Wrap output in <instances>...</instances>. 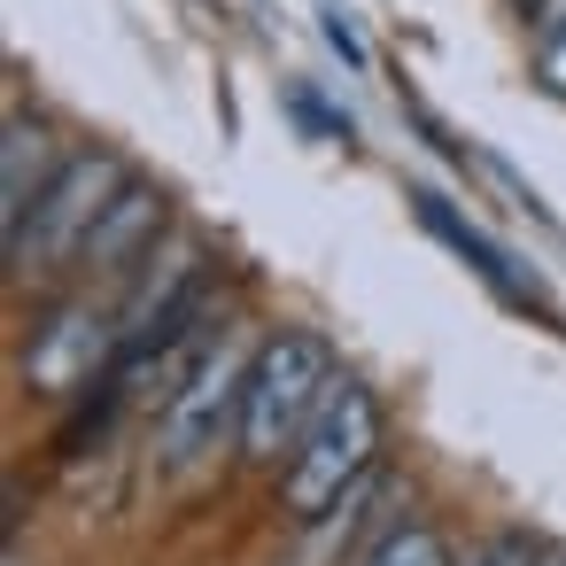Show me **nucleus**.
<instances>
[{"instance_id": "6", "label": "nucleus", "mask_w": 566, "mask_h": 566, "mask_svg": "<svg viewBox=\"0 0 566 566\" xmlns=\"http://www.w3.org/2000/svg\"><path fill=\"white\" fill-rule=\"evenodd\" d=\"M102 365H117V318H102L94 303H63L32 349H24V380L40 396H78V388H102Z\"/></svg>"}, {"instance_id": "9", "label": "nucleus", "mask_w": 566, "mask_h": 566, "mask_svg": "<svg viewBox=\"0 0 566 566\" xmlns=\"http://www.w3.org/2000/svg\"><path fill=\"white\" fill-rule=\"evenodd\" d=\"M411 202H419V226H427V233H442V241H450V249H458V256H465V264L489 280V287H504L512 303H527V295H535V280H520V272H512V256H504V249H496L481 226H465V218H458L442 195H411Z\"/></svg>"}, {"instance_id": "7", "label": "nucleus", "mask_w": 566, "mask_h": 566, "mask_svg": "<svg viewBox=\"0 0 566 566\" xmlns=\"http://www.w3.org/2000/svg\"><path fill=\"white\" fill-rule=\"evenodd\" d=\"M164 226H171V195L148 187V179H125V187L109 195V210L94 218L78 264H86V272H140V264L156 256Z\"/></svg>"}, {"instance_id": "11", "label": "nucleus", "mask_w": 566, "mask_h": 566, "mask_svg": "<svg viewBox=\"0 0 566 566\" xmlns=\"http://www.w3.org/2000/svg\"><path fill=\"white\" fill-rule=\"evenodd\" d=\"M535 558H543V551H535L520 527H496V535H481V543H473L458 566H535Z\"/></svg>"}, {"instance_id": "3", "label": "nucleus", "mask_w": 566, "mask_h": 566, "mask_svg": "<svg viewBox=\"0 0 566 566\" xmlns=\"http://www.w3.org/2000/svg\"><path fill=\"white\" fill-rule=\"evenodd\" d=\"M249 342L241 334H218L195 365H187V380L171 388V403H164V434H156V450H164V473H202L226 442H241V403H249Z\"/></svg>"}, {"instance_id": "1", "label": "nucleus", "mask_w": 566, "mask_h": 566, "mask_svg": "<svg viewBox=\"0 0 566 566\" xmlns=\"http://www.w3.org/2000/svg\"><path fill=\"white\" fill-rule=\"evenodd\" d=\"M373 458H380V403H373V388H365V380L334 373V388H326L318 419L303 427V442H295V458H287L280 512H287L295 527L326 520L349 489H365Z\"/></svg>"}, {"instance_id": "8", "label": "nucleus", "mask_w": 566, "mask_h": 566, "mask_svg": "<svg viewBox=\"0 0 566 566\" xmlns=\"http://www.w3.org/2000/svg\"><path fill=\"white\" fill-rule=\"evenodd\" d=\"M55 171H63V156H55V140H48V125H32V117H9V140H0V226H24L32 218V202L55 187Z\"/></svg>"}, {"instance_id": "13", "label": "nucleus", "mask_w": 566, "mask_h": 566, "mask_svg": "<svg viewBox=\"0 0 566 566\" xmlns=\"http://www.w3.org/2000/svg\"><path fill=\"white\" fill-rule=\"evenodd\" d=\"M535 566H566V543H551V551H543V558H535Z\"/></svg>"}, {"instance_id": "12", "label": "nucleus", "mask_w": 566, "mask_h": 566, "mask_svg": "<svg viewBox=\"0 0 566 566\" xmlns=\"http://www.w3.org/2000/svg\"><path fill=\"white\" fill-rule=\"evenodd\" d=\"M543 78L566 94V32H551V40H543Z\"/></svg>"}, {"instance_id": "10", "label": "nucleus", "mask_w": 566, "mask_h": 566, "mask_svg": "<svg viewBox=\"0 0 566 566\" xmlns=\"http://www.w3.org/2000/svg\"><path fill=\"white\" fill-rule=\"evenodd\" d=\"M357 566H458V558H450V543L434 527H388Z\"/></svg>"}, {"instance_id": "4", "label": "nucleus", "mask_w": 566, "mask_h": 566, "mask_svg": "<svg viewBox=\"0 0 566 566\" xmlns=\"http://www.w3.org/2000/svg\"><path fill=\"white\" fill-rule=\"evenodd\" d=\"M210 311V256L195 241H171L164 256L140 264L125 311H117V373H140L156 365L164 349H179Z\"/></svg>"}, {"instance_id": "2", "label": "nucleus", "mask_w": 566, "mask_h": 566, "mask_svg": "<svg viewBox=\"0 0 566 566\" xmlns=\"http://www.w3.org/2000/svg\"><path fill=\"white\" fill-rule=\"evenodd\" d=\"M334 388V349L311 334V326H280L256 342L249 357V403H241V458L249 465H280L295 458L303 427L318 419Z\"/></svg>"}, {"instance_id": "5", "label": "nucleus", "mask_w": 566, "mask_h": 566, "mask_svg": "<svg viewBox=\"0 0 566 566\" xmlns=\"http://www.w3.org/2000/svg\"><path fill=\"white\" fill-rule=\"evenodd\" d=\"M117 187H125V164H117V156H102V148L63 156L55 187H48V195L32 202V218L9 233V264H17V272H40V264H55V256H78Z\"/></svg>"}]
</instances>
